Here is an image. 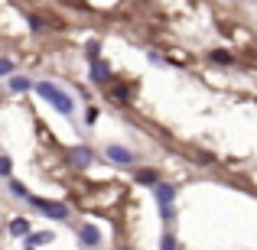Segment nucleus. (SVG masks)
<instances>
[{"label":"nucleus","mask_w":257,"mask_h":250,"mask_svg":"<svg viewBox=\"0 0 257 250\" xmlns=\"http://www.w3.org/2000/svg\"><path fill=\"white\" fill-rule=\"evenodd\" d=\"M13 72H17V65H13V59H7V56H0V78H10Z\"/></svg>","instance_id":"15"},{"label":"nucleus","mask_w":257,"mask_h":250,"mask_svg":"<svg viewBox=\"0 0 257 250\" xmlns=\"http://www.w3.org/2000/svg\"><path fill=\"white\" fill-rule=\"evenodd\" d=\"M0 175H4V179H10V175H13V159L4 156V153H0Z\"/></svg>","instance_id":"17"},{"label":"nucleus","mask_w":257,"mask_h":250,"mask_svg":"<svg viewBox=\"0 0 257 250\" xmlns=\"http://www.w3.org/2000/svg\"><path fill=\"white\" fill-rule=\"evenodd\" d=\"M10 91L13 94H26V91H33V82L26 75H17V72H13L10 75Z\"/></svg>","instance_id":"9"},{"label":"nucleus","mask_w":257,"mask_h":250,"mask_svg":"<svg viewBox=\"0 0 257 250\" xmlns=\"http://www.w3.org/2000/svg\"><path fill=\"white\" fill-rule=\"evenodd\" d=\"M160 214H163V221H173L176 218V208L173 205H163V208H160Z\"/></svg>","instance_id":"20"},{"label":"nucleus","mask_w":257,"mask_h":250,"mask_svg":"<svg viewBox=\"0 0 257 250\" xmlns=\"http://www.w3.org/2000/svg\"><path fill=\"white\" fill-rule=\"evenodd\" d=\"M88 78H91V85L104 88V85H111L114 72H111V65H107L104 59H91V69H88Z\"/></svg>","instance_id":"5"},{"label":"nucleus","mask_w":257,"mask_h":250,"mask_svg":"<svg viewBox=\"0 0 257 250\" xmlns=\"http://www.w3.org/2000/svg\"><path fill=\"white\" fill-rule=\"evenodd\" d=\"M134 179H137L140 182V185H157V182H160V172H157V169H150V166H140V169H134Z\"/></svg>","instance_id":"8"},{"label":"nucleus","mask_w":257,"mask_h":250,"mask_svg":"<svg viewBox=\"0 0 257 250\" xmlns=\"http://www.w3.org/2000/svg\"><path fill=\"white\" fill-rule=\"evenodd\" d=\"M69 159H72V166H75V169H88V166H91V159H94V153H91V146L75 143L69 150Z\"/></svg>","instance_id":"6"},{"label":"nucleus","mask_w":257,"mask_h":250,"mask_svg":"<svg viewBox=\"0 0 257 250\" xmlns=\"http://www.w3.org/2000/svg\"><path fill=\"white\" fill-rule=\"evenodd\" d=\"M26 244L30 247H43V244H52V231H36V234H26Z\"/></svg>","instance_id":"13"},{"label":"nucleus","mask_w":257,"mask_h":250,"mask_svg":"<svg viewBox=\"0 0 257 250\" xmlns=\"http://www.w3.org/2000/svg\"><path fill=\"white\" fill-rule=\"evenodd\" d=\"M208 62H215V65H225V69H231L234 65V56L228 49H212L208 52Z\"/></svg>","instance_id":"10"},{"label":"nucleus","mask_w":257,"mask_h":250,"mask_svg":"<svg viewBox=\"0 0 257 250\" xmlns=\"http://www.w3.org/2000/svg\"><path fill=\"white\" fill-rule=\"evenodd\" d=\"M26 23H30V30H33V33H43L46 26H49L43 17H39V13H26Z\"/></svg>","instance_id":"14"},{"label":"nucleus","mask_w":257,"mask_h":250,"mask_svg":"<svg viewBox=\"0 0 257 250\" xmlns=\"http://www.w3.org/2000/svg\"><path fill=\"white\" fill-rule=\"evenodd\" d=\"M33 91H36L49 107H56L59 114H65V117H75V98H72V94L65 91L62 85H56V82H36V85H33Z\"/></svg>","instance_id":"1"},{"label":"nucleus","mask_w":257,"mask_h":250,"mask_svg":"<svg viewBox=\"0 0 257 250\" xmlns=\"http://www.w3.org/2000/svg\"><path fill=\"white\" fill-rule=\"evenodd\" d=\"M72 227H75L78 240H82L88 250H98V247H101V227H98V224H91V221H82V224H72Z\"/></svg>","instance_id":"3"},{"label":"nucleus","mask_w":257,"mask_h":250,"mask_svg":"<svg viewBox=\"0 0 257 250\" xmlns=\"http://www.w3.org/2000/svg\"><path fill=\"white\" fill-rule=\"evenodd\" d=\"M111 98L117 101V104H131V101H134V88H131V85H117V88L111 91Z\"/></svg>","instance_id":"12"},{"label":"nucleus","mask_w":257,"mask_h":250,"mask_svg":"<svg viewBox=\"0 0 257 250\" xmlns=\"http://www.w3.org/2000/svg\"><path fill=\"white\" fill-rule=\"evenodd\" d=\"M104 156L111 159V163L124 166V169L137 163V153H134V150H127V146H120V143H107V146H104Z\"/></svg>","instance_id":"4"},{"label":"nucleus","mask_w":257,"mask_h":250,"mask_svg":"<svg viewBox=\"0 0 257 250\" xmlns=\"http://www.w3.org/2000/svg\"><path fill=\"white\" fill-rule=\"evenodd\" d=\"M153 198H157L160 208H163V205H173V201H176V185H170V182L160 179L157 185H153Z\"/></svg>","instance_id":"7"},{"label":"nucleus","mask_w":257,"mask_h":250,"mask_svg":"<svg viewBox=\"0 0 257 250\" xmlns=\"http://www.w3.org/2000/svg\"><path fill=\"white\" fill-rule=\"evenodd\" d=\"M26 201H30L36 211H43L46 218H52V221H69V214H72L65 201H46V198H39V195H30Z\"/></svg>","instance_id":"2"},{"label":"nucleus","mask_w":257,"mask_h":250,"mask_svg":"<svg viewBox=\"0 0 257 250\" xmlns=\"http://www.w3.org/2000/svg\"><path fill=\"white\" fill-rule=\"evenodd\" d=\"M160 250H179V240H176L173 234H163V240H160Z\"/></svg>","instance_id":"19"},{"label":"nucleus","mask_w":257,"mask_h":250,"mask_svg":"<svg viewBox=\"0 0 257 250\" xmlns=\"http://www.w3.org/2000/svg\"><path fill=\"white\" fill-rule=\"evenodd\" d=\"M23 250H36V247H30V244H26V247H23Z\"/></svg>","instance_id":"22"},{"label":"nucleus","mask_w":257,"mask_h":250,"mask_svg":"<svg viewBox=\"0 0 257 250\" xmlns=\"http://www.w3.org/2000/svg\"><path fill=\"white\" fill-rule=\"evenodd\" d=\"M85 56H88V59H101V43H98V39H88Z\"/></svg>","instance_id":"16"},{"label":"nucleus","mask_w":257,"mask_h":250,"mask_svg":"<svg viewBox=\"0 0 257 250\" xmlns=\"http://www.w3.org/2000/svg\"><path fill=\"white\" fill-rule=\"evenodd\" d=\"M30 231H33L30 218H13V221H10V234H13V237H26Z\"/></svg>","instance_id":"11"},{"label":"nucleus","mask_w":257,"mask_h":250,"mask_svg":"<svg viewBox=\"0 0 257 250\" xmlns=\"http://www.w3.org/2000/svg\"><path fill=\"white\" fill-rule=\"evenodd\" d=\"M94 120H98V107H88L85 111V124H94Z\"/></svg>","instance_id":"21"},{"label":"nucleus","mask_w":257,"mask_h":250,"mask_svg":"<svg viewBox=\"0 0 257 250\" xmlns=\"http://www.w3.org/2000/svg\"><path fill=\"white\" fill-rule=\"evenodd\" d=\"M10 192H13V195H20V198H23V201H26V198H30V195H33L30 188L23 185V182H10Z\"/></svg>","instance_id":"18"}]
</instances>
